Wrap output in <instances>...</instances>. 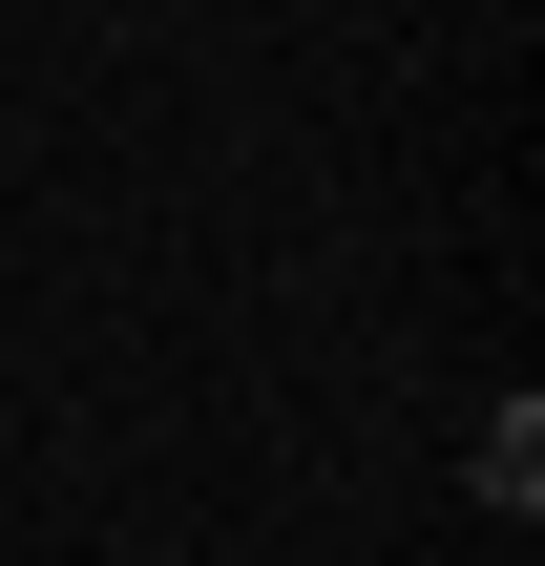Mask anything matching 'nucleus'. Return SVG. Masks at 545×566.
I'll use <instances>...</instances> for the list:
<instances>
[{
    "label": "nucleus",
    "instance_id": "obj_1",
    "mask_svg": "<svg viewBox=\"0 0 545 566\" xmlns=\"http://www.w3.org/2000/svg\"><path fill=\"white\" fill-rule=\"evenodd\" d=\"M462 483H483L504 525H545V399H483V420H462Z\"/></svg>",
    "mask_w": 545,
    "mask_h": 566
}]
</instances>
